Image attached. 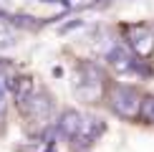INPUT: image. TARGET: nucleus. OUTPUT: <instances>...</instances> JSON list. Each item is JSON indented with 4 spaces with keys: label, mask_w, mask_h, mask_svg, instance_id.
<instances>
[{
    "label": "nucleus",
    "mask_w": 154,
    "mask_h": 152,
    "mask_svg": "<svg viewBox=\"0 0 154 152\" xmlns=\"http://www.w3.org/2000/svg\"><path fill=\"white\" fill-rule=\"evenodd\" d=\"M139 104H142V97L131 86H116L111 91V109L121 119H137L139 117Z\"/></svg>",
    "instance_id": "obj_1"
},
{
    "label": "nucleus",
    "mask_w": 154,
    "mask_h": 152,
    "mask_svg": "<svg viewBox=\"0 0 154 152\" xmlns=\"http://www.w3.org/2000/svg\"><path fill=\"white\" fill-rule=\"evenodd\" d=\"M101 81H104V74L96 63H81V84H76V94L83 101H96L101 97Z\"/></svg>",
    "instance_id": "obj_2"
},
{
    "label": "nucleus",
    "mask_w": 154,
    "mask_h": 152,
    "mask_svg": "<svg viewBox=\"0 0 154 152\" xmlns=\"http://www.w3.org/2000/svg\"><path fill=\"white\" fill-rule=\"evenodd\" d=\"M101 132H104V122H101L99 117H91V114L81 117L79 132L71 137V139H73V147H76V150H86V147H91Z\"/></svg>",
    "instance_id": "obj_3"
},
{
    "label": "nucleus",
    "mask_w": 154,
    "mask_h": 152,
    "mask_svg": "<svg viewBox=\"0 0 154 152\" xmlns=\"http://www.w3.org/2000/svg\"><path fill=\"white\" fill-rule=\"evenodd\" d=\"M126 41H129V46L134 48V53L139 59H149L154 53V30L149 25H131Z\"/></svg>",
    "instance_id": "obj_4"
},
{
    "label": "nucleus",
    "mask_w": 154,
    "mask_h": 152,
    "mask_svg": "<svg viewBox=\"0 0 154 152\" xmlns=\"http://www.w3.org/2000/svg\"><path fill=\"white\" fill-rule=\"evenodd\" d=\"M23 106H25V112H28V117L35 119V122L48 119L51 112H53V101H51V97L48 94H35V91L23 101Z\"/></svg>",
    "instance_id": "obj_5"
},
{
    "label": "nucleus",
    "mask_w": 154,
    "mask_h": 152,
    "mask_svg": "<svg viewBox=\"0 0 154 152\" xmlns=\"http://www.w3.org/2000/svg\"><path fill=\"white\" fill-rule=\"evenodd\" d=\"M109 63H111V66L116 68L119 74H129V71H134V56H131L124 46H114L111 51H109Z\"/></svg>",
    "instance_id": "obj_6"
},
{
    "label": "nucleus",
    "mask_w": 154,
    "mask_h": 152,
    "mask_svg": "<svg viewBox=\"0 0 154 152\" xmlns=\"http://www.w3.org/2000/svg\"><path fill=\"white\" fill-rule=\"evenodd\" d=\"M81 117L83 114H79L76 109H66L58 117V132L66 135V137H73L76 132H79V127H81Z\"/></svg>",
    "instance_id": "obj_7"
},
{
    "label": "nucleus",
    "mask_w": 154,
    "mask_h": 152,
    "mask_svg": "<svg viewBox=\"0 0 154 152\" xmlns=\"http://www.w3.org/2000/svg\"><path fill=\"white\" fill-rule=\"evenodd\" d=\"M10 91H13V97H15L18 104H23L25 99L30 97V94L35 91V86H33V79L30 76H20V79H13L10 81Z\"/></svg>",
    "instance_id": "obj_8"
},
{
    "label": "nucleus",
    "mask_w": 154,
    "mask_h": 152,
    "mask_svg": "<svg viewBox=\"0 0 154 152\" xmlns=\"http://www.w3.org/2000/svg\"><path fill=\"white\" fill-rule=\"evenodd\" d=\"M139 117H142L146 124H154V97H144L142 99V104H139Z\"/></svg>",
    "instance_id": "obj_9"
},
{
    "label": "nucleus",
    "mask_w": 154,
    "mask_h": 152,
    "mask_svg": "<svg viewBox=\"0 0 154 152\" xmlns=\"http://www.w3.org/2000/svg\"><path fill=\"white\" fill-rule=\"evenodd\" d=\"M5 104H8V81L0 74V119H3V114H5Z\"/></svg>",
    "instance_id": "obj_10"
},
{
    "label": "nucleus",
    "mask_w": 154,
    "mask_h": 152,
    "mask_svg": "<svg viewBox=\"0 0 154 152\" xmlns=\"http://www.w3.org/2000/svg\"><path fill=\"white\" fill-rule=\"evenodd\" d=\"M76 25H81V21H73V23H68V25H63V28H61V33H68V30H73Z\"/></svg>",
    "instance_id": "obj_11"
},
{
    "label": "nucleus",
    "mask_w": 154,
    "mask_h": 152,
    "mask_svg": "<svg viewBox=\"0 0 154 152\" xmlns=\"http://www.w3.org/2000/svg\"><path fill=\"white\" fill-rule=\"evenodd\" d=\"M48 152H53V150H48Z\"/></svg>",
    "instance_id": "obj_12"
}]
</instances>
